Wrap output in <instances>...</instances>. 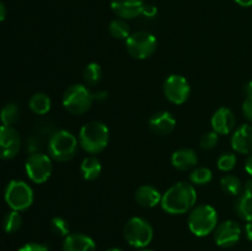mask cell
<instances>
[{
  "mask_svg": "<svg viewBox=\"0 0 252 251\" xmlns=\"http://www.w3.org/2000/svg\"><path fill=\"white\" fill-rule=\"evenodd\" d=\"M164 96L174 105H182L189 100L191 95V86L185 76L179 74H172L167 76L162 85Z\"/></svg>",
  "mask_w": 252,
  "mask_h": 251,
  "instance_id": "10",
  "label": "cell"
},
{
  "mask_svg": "<svg viewBox=\"0 0 252 251\" xmlns=\"http://www.w3.org/2000/svg\"><path fill=\"white\" fill-rule=\"evenodd\" d=\"M5 16H6V7H5V5L0 1V22L4 21Z\"/></svg>",
  "mask_w": 252,
  "mask_h": 251,
  "instance_id": "40",
  "label": "cell"
},
{
  "mask_svg": "<svg viewBox=\"0 0 252 251\" xmlns=\"http://www.w3.org/2000/svg\"><path fill=\"white\" fill-rule=\"evenodd\" d=\"M219 142V134L214 130L208 133H204L199 139V147L204 150H212L218 145Z\"/></svg>",
  "mask_w": 252,
  "mask_h": 251,
  "instance_id": "31",
  "label": "cell"
},
{
  "mask_svg": "<svg viewBox=\"0 0 252 251\" xmlns=\"http://www.w3.org/2000/svg\"><path fill=\"white\" fill-rule=\"evenodd\" d=\"M144 5V0H111L113 12L123 20H132L140 16Z\"/></svg>",
  "mask_w": 252,
  "mask_h": 251,
  "instance_id": "14",
  "label": "cell"
},
{
  "mask_svg": "<svg viewBox=\"0 0 252 251\" xmlns=\"http://www.w3.org/2000/svg\"><path fill=\"white\" fill-rule=\"evenodd\" d=\"M231 148L239 154H250L252 153V126L241 125L236 128L231 135Z\"/></svg>",
  "mask_w": 252,
  "mask_h": 251,
  "instance_id": "16",
  "label": "cell"
},
{
  "mask_svg": "<svg viewBox=\"0 0 252 251\" xmlns=\"http://www.w3.org/2000/svg\"><path fill=\"white\" fill-rule=\"evenodd\" d=\"M212 179H213V174L208 167H196L189 174V180H191L192 185H196V186H204V185L209 184Z\"/></svg>",
  "mask_w": 252,
  "mask_h": 251,
  "instance_id": "28",
  "label": "cell"
},
{
  "mask_svg": "<svg viewBox=\"0 0 252 251\" xmlns=\"http://www.w3.org/2000/svg\"><path fill=\"white\" fill-rule=\"evenodd\" d=\"M78 150V139L65 129L56 130L48 139L49 157L58 162H66L73 159Z\"/></svg>",
  "mask_w": 252,
  "mask_h": 251,
  "instance_id": "4",
  "label": "cell"
},
{
  "mask_svg": "<svg viewBox=\"0 0 252 251\" xmlns=\"http://www.w3.org/2000/svg\"><path fill=\"white\" fill-rule=\"evenodd\" d=\"M244 90H245V93H246V95H252V79L250 81H249L248 84H246L245 85V89H244Z\"/></svg>",
  "mask_w": 252,
  "mask_h": 251,
  "instance_id": "42",
  "label": "cell"
},
{
  "mask_svg": "<svg viewBox=\"0 0 252 251\" xmlns=\"http://www.w3.org/2000/svg\"><path fill=\"white\" fill-rule=\"evenodd\" d=\"M198 162V157L193 149L189 148H181L176 152L172 153L171 155V164L175 169L180 171H189V170L194 169Z\"/></svg>",
  "mask_w": 252,
  "mask_h": 251,
  "instance_id": "17",
  "label": "cell"
},
{
  "mask_svg": "<svg viewBox=\"0 0 252 251\" xmlns=\"http://www.w3.org/2000/svg\"><path fill=\"white\" fill-rule=\"evenodd\" d=\"M21 149V138L12 126H0V159L10 160Z\"/></svg>",
  "mask_w": 252,
  "mask_h": 251,
  "instance_id": "11",
  "label": "cell"
},
{
  "mask_svg": "<svg viewBox=\"0 0 252 251\" xmlns=\"http://www.w3.org/2000/svg\"><path fill=\"white\" fill-rule=\"evenodd\" d=\"M245 170H246V172H248L249 175H251V176H252V153H250V154L248 155V157H246Z\"/></svg>",
  "mask_w": 252,
  "mask_h": 251,
  "instance_id": "37",
  "label": "cell"
},
{
  "mask_svg": "<svg viewBox=\"0 0 252 251\" xmlns=\"http://www.w3.org/2000/svg\"><path fill=\"white\" fill-rule=\"evenodd\" d=\"M197 202V192L189 182H176L161 198V208L169 214H185L191 211Z\"/></svg>",
  "mask_w": 252,
  "mask_h": 251,
  "instance_id": "1",
  "label": "cell"
},
{
  "mask_svg": "<svg viewBox=\"0 0 252 251\" xmlns=\"http://www.w3.org/2000/svg\"><path fill=\"white\" fill-rule=\"evenodd\" d=\"M63 251H96V244L85 234L73 233L64 238Z\"/></svg>",
  "mask_w": 252,
  "mask_h": 251,
  "instance_id": "18",
  "label": "cell"
},
{
  "mask_svg": "<svg viewBox=\"0 0 252 251\" xmlns=\"http://www.w3.org/2000/svg\"><path fill=\"white\" fill-rule=\"evenodd\" d=\"M139 251H152V250H139Z\"/></svg>",
  "mask_w": 252,
  "mask_h": 251,
  "instance_id": "44",
  "label": "cell"
},
{
  "mask_svg": "<svg viewBox=\"0 0 252 251\" xmlns=\"http://www.w3.org/2000/svg\"><path fill=\"white\" fill-rule=\"evenodd\" d=\"M25 171L33 184H44L53 172L52 157L43 153H33L25 162Z\"/></svg>",
  "mask_w": 252,
  "mask_h": 251,
  "instance_id": "9",
  "label": "cell"
},
{
  "mask_svg": "<svg viewBox=\"0 0 252 251\" xmlns=\"http://www.w3.org/2000/svg\"><path fill=\"white\" fill-rule=\"evenodd\" d=\"M241 238V226L238 221L229 220L218 224L214 230V240L220 248H233Z\"/></svg>",
  "mask_w": 252,
  "mask_h": 251,
  "instance_id": "12",
  "label": "cell"
},
{
  "mask_svg": "<svg viewBox=\"0 0 252 251\" xmlns=\"http://www.w3.org/2000/svg\"><path fill=\"white\" fill-rule=\"evenodd\" d=\"M107 251H123V250H121L120 248H111V249H108Z\"/></svg>",
  "mask_w": 252,
  "mask_h": 251,
  "instance_id": "43",
  "label": "cell"
},
{
  "mask_svg": "<svg viewBox=\"0 0 252 251\" xmlns=\"http://www.w3.org/2000/svg\"><path fill=\"white\" fill-rule=\"evenodd\" d=\"M83 79L85 85L96 86L102 79V69L100 64L89 63L83 70Z\"/></svg>",
  "mask_w": 252,
  "mask_h": 251,
  "instance_id": "25",
  "label": "cell"
},
{
  "mask_svg": "<svg viewBox=\"0 0 252 251\" xmlns=\"http://www.w3.org/2000/svg\"><path fill=\"white\" fill-rule=\"evenodd\" d=\"M236 161L238 160H236L235 154H233V153H224L217 160V166H218V169L220 171L228 172L231 171L235 167Z\"/></svg>",
  "mask_w": 252,
  "mask_h": 251,
  "instance_id": "30",
  "label": "cell"
},
{
  "mask_svg": "<svg viewBox=\"0 0 252 251\" xmlns=\"http://www.w3.org/2000/svg\"><path fill=\"white\" fill-rule=\"evenodd\" d=\"M52 101L49 96L44 93H36L31 96L29 101L30 110L38 116H44L49 112Z\"/></svg>",
  "mask_w": 252,
  "mask_h": 251,
  "instance_id": "21",
  "label": "cell"
},
{
  "mask_svg": "<svg viewBox=\"0 0 252 251\" xmlns=\"http://www.w3.org/2000/svg\"><path fill=\"white\" fill-rule=\"evenodd\" d=\"M19 251H49L48 248L43 244L38 243H29L19 249Z\"/></svg>",
  "mask_w": 252,
  "mask_h": 251,
  "instance_id": "34",
  "label": "cell"
},
{
  "mask_svg": "<svg viewBox=\"0 0 252 251\" xmlns=\"http://www.w3.org/2000/svg\"><path fill=\"white\" fill-rule=\"evenodd\" d=\"M243 113L248 121L252 123V95H249L243 103Z\"/></svg>",
  "mask_w": 252,
  "mask_h": 251,
  "instance_id": "33",
  "label": "cell"
},
{
  "mask_svg": "<svg viewBox=\"0 0 252 251\" xmlns=\"http://www.w3.org/2000/svg\"><path fill=\"white\" fill-rule=\"evenodd\" d=\"M175 127H176V120L169 111H161V112L155 113L149 120L150 130L154 134L161 135V137L171 134Z\"/></svg>",
  "mask_w": 252,
  "mask_h": 251,
  "instance_id": "15",
  "label": "cell"
},
{
  "mask_svg": "<svg viewBox=\"0 0 252 251\" xmlns=\"http://www.w3.org/2000/svg\"><path fill=\"white\" fill-rule=\"evenodd\" d=\"M94 98L96 101H105L108 98V93L107 91H97L96 94H94Z\"/></svg>",
  "mask_w": 252,
  "mask_h": 251,
  "instance_id": "36",
  "label": "cell"
},
{
  "mask_svg": "<svg viewBox=\"0 0 252 251\" xmlns=\"http://www.w3.org/2000/svg\"><path fill=\"white\" fill-rule=\"evenodd\" d=\"M22 226V217L20 212L11 211L4 217L2 228L7 234H14L19 231Z\"/></svg>",
  "mask_w": 252,
  "mask_h": 251,
  "instance_id": "27",
  "label": "cell"
},
{
  "mask_svg": "<svg viewBox=\"0 0 252 251\" xmlns=\"http://www.w3.org/2000/svg\"><path fill=\"white\" fill-rule=\"evenodd\" d=\"M51 230L54 235L61 236V238H65L69 234V223L62 217H54L51 220Z\"/></svg>",
  "mask_w": 252,
  "mask_h": 251,
  "instance_id": "29",
  "label": "cell"
},
{
  "mask_svg": "<svg viewBox=\"0 0 252 251\" xmlns=\"http://www.w3.org/2000/svg\"><path fill=\"white\" fill-rule=\"evenodd\" d=\"M235 212L245 221H252V196L241 193L235 202Z\"/></svg>",
  "mask_w": 252,
  "mask_h": 251,
  "instance_id": "23",
  "label": "cell"
},
{
  "mask_svg": "<svg viewBox=\"0 0 252 251\" xmlns=\"http://www.w3.org/2000/svg\"><path fill=\"white\" fill-rule=\"evenodd\" d=\"M80 172L83 175L84 180L86 181H94V180L98 179L102 172V165L101 161L96 157H88L81 161L80 165Z\"/></svg>",
  "mask_w": 252,
  "mask_h": 251,
  "instance_id": "20",
  "label": "cell"
},
{
  "mask_svg": "<svg viewBox=\"0 0 252 251\" xmlns=\"http://www.w3.org/2000/svg\"><path fill=\"white\" fill-rule=\"evenodd\" d=\"M243 193L250 194V196H252V179L248 180V181H246V184L244 185Z\"/></svg>",
  "mask_w": 252,
  "mask_h": 251,
  "instance_id": "38",
  "label": "cell"
},
{
  "mask_svg": "<svg viewBox=\"0 0 252 251\" xmlns=\"http://www.w3.org/2000/svg\"><path fill=\"white\" fill-rule=\"evenodd\" d=\"M126 48L132 58L142 61L155 53L158 48V39L150 32L138 31L130 33V36L126 39Z\"/></svg>",
  "mask_w": 252,
  "mask_h": 251,
  "instance_id": "8",
  "label": "cell"
},
{
  "mask_svg": "<svg viewBox=\"0 0 252 251\" xmlns=\"http://www.w3.org/2000/svg\"><path fill=\"white\" fill-rule=\"evenodd\" d=\"M94 101H95L94 94L83 84H73L68 86L62 98L64 108L69 113L76 116L88 112L93 106Z\"/></svg>",
  "mask_w": 252,
  "mask_h": 251,
  "instance_id": "5",
  "label": "cell"
},
{
  "mask_svg": "<svg viewBox=\"0 0 252 251\" xmlns=\"http://www.w3.org/2000/svg\"><path fill=\"white\" fill-rule=\"evenodd\" d=\"M123 235L130 246L142 249L147 248L152 243L154 230H153L152 224L147 219L140 218V217H132L126 223Z\"/></svg>",
  "mask_w": 252,
  "mask_h": 251,
  "instance_id": "6",
  "label": "cell"
},
{
  "mask_svg": "<svg viewBox=\"0 0 252 251\" xmlns=\"http://www.w3.org/2000/svg\"><path fill=\"white\" fill-rule=\"evenodd\" d=\"M212 128L219 135L230 134L235 129L236 118L233 111L228 107H220L214 112L211 120Z\"/></svg>",
  "mask_w": 252,
  "mask_h": 251,
  "instance_id": "13",
  "label": "cell"
},
{
  "mask_svg": "<svg viewBox=\"0 0 252 251\" xmlns=\"http://www.w3.org/2000/svg\"><path fill=\"white\" fill-rule=\"evenodd\" d=\"M110 142V130L101 121H90L79 132V145L91 155L103 152Z\"/></svg>",
  "mask_w": 252,
  "mask_h": 251,
  "instance_id": "2",
  "label": "cell"
},
{
  "mask_svg": "<svg viewBox=\"0 0 252 251\" xmlns=\"http://www.w3.org/2000/svg\"><path fill=\"white\" fill-rule=\"evenodd\" d=\"M110 34L116 39H127L130 36V27L127 20L116 19L112 20L108 25Z\"/></svg>",
  "mask_w": 252,
  "mask_h": 251,
  "instance_id": "24",
  "label": "cell"
},
{
  "mask_svg": "<svg viewBox=\"0 0 252 251\" xmlns=\"http://www.w3.org/2000/svg\"><path fill=\"white\" fill-rule=\"evenodd\" d=\"M220 188L229 196H240L244 187L238 176L229 174L220 179Z\"/></svg>",
  "mask_w": 252,
  "mask_h": 251,
  "instance_id": "22",
  "label": "cell"
},
{
  "mask_svg": "<svg viewBox=\"0 0 252 251\" xmlns=\"http://www.w3.org/2000/svg\"><path fill=\"white\" fill-rule=\"evenodd\" d=\"M20 118V110L16 103H6L0 111V121L5 126H14Z\"/></svg>",
  "mask_w": 252,
  "mask_h": 251,
  "instance_id": "26",
  "label": "cell"
},
{
  "mask_svg": "<svg viewBox=\"0 0 252 251\" xmlns=\"http://www.w3.org/2000/svg\"><path fill=\"white\" fill-rule=\"evenodd\" d=\"M42 148V137L41 135L36 134L32 135L29 140H27V150H29L31 154L33 153H39L38 150Z\"/></svg>",
  "mask_w": 252,
  "mask_h": 251,
  "instance_id": "32",
  "label": "cell"
},
{
  "mask_svg": "<svg viewBox=\"0 0 252 251\" xmlns=\"http://www.w3.org/2000/svg\"><path fill=\"white\" fill-rule=\"evenodd\" d=\"M157 14H158L157 6H154V5H150V4L144 5V9H143L142 15L145 17V19H153V17L157 16Z\"/></svg>",
  "mask_w": 252,
  "mask_h": 251,
  "instance_id": "35",
  "label": "cell"
},
{
  "mask_svg": "<svg viewBox=\"0 0 252 251\" xmlns=\"http://www.w3.org/2000/svg\"><path fill=\"white\" fill-rule=\"evenodd\" d=\"M245 234L246 238L252 241V221H248V224L245 225Z\"/></svg>",
  "mask_w": 252,
  "mask_h": 251,
  "instance_id": "39",
  "label": "cell"
},
{
  "mask_svg": "<svg viewBox=\"0 0 252 251\" xmlns=\"http://www.w3.org/2000/svg\"><path fill=\"white\" fill-rule=\"evenodd\" d=\"M134 198L140 207L144 208H154L161 203L162 194L158 188L152 185H142L138 187L134 193Z\"/></svg>",
  "mask_w": 252,
  "mask_h": 251,
  "instance_id": "19",
  "label": "cell"
},
{
  "mask_svg": "<svg viewBox=\"0 0 252 251\" xmlns=\"http://www.w3.org/2000/svg\"><path fill=\"white\" fill-rule=\"evenodd\" d=\"M4 198L12 211L22 212L29 209L33 203V191L25 181L12 180L5 188Z\"/></svg>",
  "mask_w": 252,
  "mask_h": 251,
  "instance_id": "7",
  "label": "cell"
},
{
  "mask_svg": "<svg viewBox=\"0 0 252 251\" xmlns=\"http://www.w3.org/2000/svg\"><path fill=\"white\" fill-rule=\"evenodd\" d=\"M189 229L196 236H207L218 226V213L211 204L194 206L187 219Z\"/></svg>",
  "mask_w": 252,
  "mask_h": 251,
  "instance_id": "3",
  "label": "cell"
},
{
  "mask_svg": "<svg viewBox=\"0 0 252 251\" xmlns=\"http://www.w3.org/2000/svg\"><path fill=\"white\" fill-rule=\"evenodd\" d=\"M236 4H239L240 6H244V7H249L252 5V0H235Z\"/></svg>",
  "mask_w": 252,
  "mask_h": 251,
  "instance_id": "41",
  "label": "cell"
}]
</instances>
